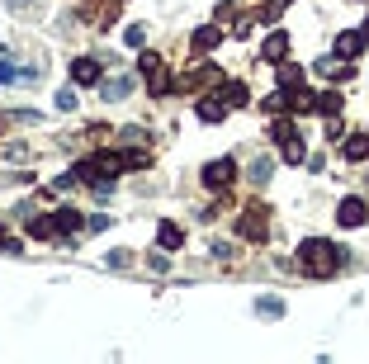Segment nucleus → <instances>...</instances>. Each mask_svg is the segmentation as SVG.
Instances as JSON below:
<instances>
[{
    "instance_id": "nucleus-1",
    "label": "nucleus",
    "mask_w": 369,
    "mask_h": 364,
    "mask_svg": "<svg viewBox=\"0 0 369 364\" xmlns=\"http://www.w3.org/2000/svg\"><path fill=\"white\" fill-rule=\"evenodd\" d=\"M298 260H303V269L313 274V279H327V274H337V269L346 265V246L322 241V237H308L303 246H298Z\"/></svg>"
},
{
    "instance_id": "nucleus-2",
    "label": "nucleus",
    "mask_w": 369,
    "mask_h": 364,
    "mask_svg": "<svg viewBox=\"0 0 369 364\" xmlns=\"http://www.w3.org/2000/svg\"><path fill=\"white\" fill-rule=\"evenodd\" d=\"M138 71H143L147 76V90H152V95H171V85H176V80H171V71H166V62H161L157 52H143V57H138Z\"/></svg>"
},
{
    "instance_id": "nucleus-3",
    "label": "nucleus",
    "mask_w": 369,
    "mask_h": 364,
    "mask_svg": "<svg viewBox=\"0 0 369 364\" xmlns=\"http://www.w3.org/2000/svg\"><path fill=\"white\" fill-rule=\"evenodd\" d=\"M246 241H265L270 237V218H265V208L251 204V208H241V227H237Z\"/></svg>"
},
{
    "instance_id": "nucleus-4",
    "label": "nucleus",
    "mask_w": 369,
    "mask_h": 364,
    "mask_svg": "<svg viewBox=\"0 0 369 364\" xmlns=\"http://www.w3.org/2000/svg\"><path fill=\"white\" fill-rule=\"evenodd\" d=\"M232 180H237V161L232 157H218V161L204 166V185H209V190H227Z\"/></svg>"
},
{
    "instance_id": "nucleus-5",
    "label": "nucleus",
    "mask_w": 369,
    "mask_h": 364,
    "mask_svg": "<svg viewBox=\"0 0 369 364\" xmlns=\"http://www.w3.org/2000/svg\"><path fill=\"white\" fill-rule=\"evenodd\" d=\"M365 218H369L365 199H355V194H351V199H341V204H337V222H341V227H365Z\"/></svg>"
},
{
    "instance_id": "nucleus-6",
    "label": "nucleus",
    "mask_w": 369,
    "mask_h": 364,
    "mask_svg": "<svg viewBox=\"0 0 369 364\" xmlns=\"http://www.w3.org/2000/svg\"><path fill=\"white\" fill-rule=\"evenodd\" d=\"M104 80V71H99L95 57H76L71 62V85H99Z\"/></svg>"
},
{
    "instance_id": "nucleus-7",
    "label": "nucleus",
    "mask_w": 369,
    "mask_h": 364,
    "mask_svg": "<svg viewBox=\"0 0 369 364\" xmlns=\"http://www.w3.org/2000/svg\"><path fill=\"white\" fill-rule=\"evenodd\" d=\"M204 85H223L218 66H194L190 76H180V90H204Z\"/></svg>"
},
{
    "instance_id": "nucleus-8",
    "label": "nucleus",
    "mask_w": 369,
    "mask_h": 364,
    "mask_svg": "<svg viewBox=\"0 0 369 364\" xmlns=\"http://www.w3.org/2000/svg\"><path fill=\"white\" fill-rule=\"evenodd\" d=\"M260 57H265V62H284V57H289V33L279 29V33H270V38H265V43H260Z\"/></svg>"
},
{
    "instance_id": "nucleus-9",
    "label": "nucleus",
    "mask_w": 369,
    "mask_h": 364,
    "mask_svg": "<svg viewBox=\"0 0 369 364\" xmlns=\"http://www.w3.org/2000/svg\"><path fill=\"white\" fill-rule=\"evenodd\" d=\"M52 222H57V237H76L80 227H85V218H80L76 208H52Z\"/></svg>"
},
{
    "instance_id": "nucleus-10",
    "label": "nucleus",
    "mask_w": 369,
    "mask_h": 364,
    "mask_svg": "<svg viewBox=\"0 0 369 364\" xmlns=\"http://www.w3.org/2000/svg\"><path fill=\"white\" fill-rule=\"evenodd\" d=\"M24 227H29V237H57V222H52V213H29L24 208Z\"/></svg>"
},
{
    "instance_id": "nucleus-11",
    "label": "nucleus",
    "mask_w": 369,
    "mask_h": 364,
    "mask_svg": "<svg viewBox=\"0 0 369 364\" xmlns=\"http://www.w3.org/2000/svg\"><path fill=\"white\" fill-rule=\"evenodd\" d=\"M360 48H365V33H355V29L337 33V57H341V62H355V57H360Z\"/></svg>"
},
{
    "instance_id": "nucleus-12",
    "label": "nucleus",
    "mask_w": 369,
    "mask_h": 364,
    "mask_svg": "<svg viewBox=\"0 0 369 364\" xmlns=\"http://www.w3.org/2000/svg\"><path fill=\"white\" fill-rule=\"evenodd\" d=\"M218 99H223L227 109H246V104H251V95H246V85H241V80H227L223 90H218Z\"/></svg>"
},
{
    "instance_id": "nucleus-13",
    "label": "nucleus",
    "mask_w": 369,
    "mask_h": 364,
    "mask_svg": "<svg viewBox=\"0 0 369 364\" xmlns=\"http://www.w3.org/2000/svg\"><path fill=\"white\" fill-rule=\"evenodd\" d=\"M341 157H346V161H365V157H369V138H365V133H346Z\"/></svg>"
},
{
    "instance_id": "nucleus-14",
    "label": "nucleus",
    "mask_w": 369,
    "mask_h": 364,
    "mask_svg": "<svg viewBox=\"0 0 369 364\" xmlns=\"http://www.w3.org/2000/svg\"><path fill=\"white\" fill-rule=\"evenodd\" d=\"M99 95H104V99H128V95H133V80H128V76H109V80H99Z\"/></svg>"
},
{
    "instance_id": "nucleus-15",
    "label": "nucleus",
    "mask_w": 369,
    "mask_h": 364,
    "mask_svg": "<svg viewBox=\"0 0 369 364\" xmlns=\"http://www.w3.org/2000/svg\"><path fill=\"white\" fill-rule=\"evenodd\" d=\"M157 241H161V251H180V246H185V232H180L176 222H161V227H157Z\"/></svg>"
},
{
    "instance_id": "nucleus-16",
    "label": "nucleus",
    "mask_w": 369,
    "mask_h": 364,
    "mask_svg": "<svg viewBox=\"0 0 369 364\" xmlns=\"http://www.w3.org/2000/svg\"><path fill=\"white\" fill-rule=\"evenodd\" d=\"M218 38H223V29L218 24H204V29H194V52H209V48H218Z\"/></svg>"
},
{
    "instance_id": "nucleus-17",
    "label": "nucleus",
    "mask_w": 369,
    "mask_h": 364,
    "mask_svg": "<svg viewBox=\"0 0 369 364\" xmlns=\"http://www.w3.org/2000/svg\"><path fill=\"white\" fill-rule=\"evenodd\" d=\"M313 109L332 119V114H341V95H337V90H322V95H313Z\"/></svg>"
},
{
    "instance_id": "nucleus-18",
    "label": "nucleus",
    "mask_w": 369,
    "mask_h": 364,
    "mask_svg": "<svg viewBox=\"0 0 369 364\" xmlns=\"http://www.w3.org/2000/svg\"><path fill=\"white\" fill-rule=\"evenodd\" d=\"M246 175H251V185H265V180H270V175H274V157H256V161H251V171H246Z\"/></svg>"
},
{
    "instance_id": "nucleus-19",
    "label": "nucleus",
    "mask_w": 369,
    "mask_h": 364,
    "mask_svg": "<svg viewBox=\"0 0 369 364\" xmlns=\"http://www.w3.org/2000/svg\"><path fill=\"white\" fill-rule=\"evenodd\" d=\"M194 114H199L204 123H218V119L227 114V104H218V99H199V109H194Z\"/></svg>"
},
{
    "instance_id": "nucleus-20",
    "label": "nucleus",
    "mask_w": 369,
    "mask_h": 364,
    "mask_svg": "<svg viewBox=\"0 0 369 364\" xmlns=\"http://www.w3.org/2000/svg\"><path fill=\"white\" fill-rule=\"evenodd\" d=\"M274 142H289V138H298V123H294V119H284V114H279V119H274Z\"/></svg>"
},
{
    "instance_id": "nucleus-21",
    "label": "nucleus",
    "mask_w": 369,
    "mask_h": 364,
    "mask_svg": "<svg viewBox=\"0 0 369 364\" xmlns=\"http://www.w3.org/2000/svg\"><path fill=\"white\" fill-rule=\"evenodd\" d=\"M279 147H284V161H289V166H303L308 161V147L298 142V138H289V142H279Z\"/></svg>"
},
{
    "instance_id": "nucleus-22",
    "label": "nucleus",
    "mask_w": 369,
    "mask_h": 364,
    "mask_svg": "<svg viewBox=\"0 0 369 364\" xmlns=\"http://www.w3.org/2000/svg\"><path fill=\"white\" fill-rule=\"evenodd\" d=\"M279 85H284V90H289V85H303V66L279 62Z\"/></svg>"
},
{
    "instance_id": "nucleus-23",
    "label": "nucleus",
    "mask_w": 369,
    "mask_h": 364,
    "mask_svg": "<svg viewBox=\"0 0 369 364\" xmlns=\"http://www.w3.org/2000/svg\"><path fill=\"white\" fill-rule=\"evenodd\" d=\"M123 157V171H143V166H152V152H119Z\"/></svg>"
},
{
    "instance_id": "nucleus-24",
    "label": "nucleus",
    "mask_w": 369,
    "mask_h": 364,
    "mask_svg": "<svg viewBox=\"0 0 369 364\" xmlns=\"http://www.w3.org/2000/svg\"><path fill=\"white\" fill-rule=\"evenodd\" d=\"M260 317H284V298H256Z\"/></svg>"
},
{
    "instance_id": "nucleus-25",
    "label": "nucleus",
    "mask_w": 369,
    "mask_h": 364,
    "mask_svg": "<svg viewBox=\"0 0 369 364\" xmlns=\"http://www.w3.org/2000/svg\"><path fill=\"white\" fill-rule=\"evenodd\" d=\"M294 0H270V5H265V10H260V19H265V24H274V19L284 15V10H289Z\"/></svg>"
},
{
    "instance_id": "nucleus-26",
    "label": "nucleus",
    "mask_w": 369,
    "mask_h": 364,
    "mask_svg": "<svg viewBox=\"0 0 369 364\" xmlns=\"http://www.w3.org/2000/svg\"><path fill=\"white\" fill-rule=\"evenodd\" d=\"M265 109H270V114H289V95H284V90L265 95Z\"/></svg>"
},
{
    "instance_id": "nucleus-27",
    "label": "nucleus",
    "mask_w": 369,
    "mask_h": 364,
    "mask_svg": "<svg viewBox=\"0 0 369 364\" xmlns=\"http://www.w3.org/2000/svg\"><path fill=\"white\" fill-rule=\"evenodd\" d=\"M57 109H76V85H62L57 90Z\"/></svg>"
},
{
    "instance_id": "nucleus-28",
    "label": "nucleus",
    "mask_w": 369,
    "mask_h": 364,
    "mask_svg": "<svg viewBox=\"0 0 369 364\" xmlns=\"http://www.w3.org/2000/svg\"><path fill=\"white\" fill-rule=\"evenodd\" d=\"M123 43H128V48H143V43H147L143 24H128V33H123Z\"/></svg>"
},
{
    "instance_id": "nucleus-29",
    "label": "nucleus",
    "mask_w": 369,
    "mask_h": 364,
    "mask_svg": "<svg viewBox=\"0 0 369 364\" xmlns=\"http://www.w3.org/2000/svg\"><path fill=\"white\" fill-rule=\"evenodd\" d=\"M104 265L123 269V265H133V255H128V251H109V255H104Z\"/></svg>"
},
{
    "instance_id": "nucleus-30",
    "label": "nucleus",
    "mask_w": 369,
    "mask_h": 364,
    "mask_svg": "<svg viewBox=\"0 0 369 364\" xmlns=\"http://www.w3.org/2000/svg\"><path fill=\"white\" fill-rule=\"evenodd\" d=\"M251 24H256L251 15H237V24H232V33H237V38H246V33H251Z\"/></svg>"
},
{
    "instance_id": "nucleus-31",
    "label": "nucleus",
    "mask_w": 369,
    "mask_h": 364,
    "mask_svg": "<svg viewBox=\"0 0 369 364\" xmlns=\"http://www.w3.org/2000/svg\"><path fill=\"white\" fill-rule=\"evenodd\" d=\"M15 80H24V85H33V80H38V66H15Z\"/></svg>"
},
{
    "instance_id": "nucleus-32",
    "label": "nucleus",
    "mask_w": 369,
    "mask_h": 364,
    "mask_svg": "<svg viewBox=\"0 0 369 364\" xmlns=\"http://www.w3.org/2000/svg\"><path fill=\"white\" fill-rule=\"evenodd\" d=\"M327 138H332V142H337V138H346V128H341L337 114H332V123H327Z\"/></svg>"
},
{
    "instance_id": "nucleus-33",
    "label": "nucleus",
    "mask_w": 369,
    "mask_h": 364,
    "mask_svg": "<svg viewBox=\"0 0 369 364\" xmlns=\"http://www.w3.org/2000/svg\"><path fill=\"white\" fill-rule=\"evenodd\" d=\"M85 227H90V232H104V227H109V213H95V218L85 222Z\"/></svg>"
},
{
    "instance_id": "nucleus-34",
    "label": "nucleus",
    "mask_w": 369,
    "mask_h": 364,
    "mask_svg": "<svg viewBox=\"0 0 369 364\" xmlns=\"http://www.w3.org/2000/svg\"><path fill=\"white\" fill-rule=\"evenodd\" d=\"M213 255H218V260H232V255H237V251H232L227 241H213Z\"/></svg>"
},
{
    "instance_id": "nucleus-35",
    "label": "nucleus",
    "mask_w": 369,
    "mask_h": 364,
    "mask_svg": "<svg viewBox=\"0 0 369 364\" xmlns=\"http://www.w3.org/2000/svg\"><path fill=\"white\" fill-rule=\"evenodd\" d=\"M10 80H15V66H10V62H0V85H10Z\"/></svg>"
},
{
    "instance_id": "nucleus-36",
    "label": "nucleus",
    "mask_w": 369,
    "mask_h": 364,
    "mask_svg": "<svg viewBox=\"0 0 369 364\" xmlns=\"http://www.w3.org/2000/svg\"><path fill=\"white\" fill-rule=\"evenodd\" d=\"M5 5H10V10H29L33 0H5Z\"/></svg>"
},
{
    "instance_id": "nucleus-37",
    "label": "nucleus",
    "mask_w": 369,
    "mask_h": 364,
    "mask_svg": "<svg viewBox=\"0 0 369 364\" xmlns=\"http://www.w3.org/2000/svg\"><path fill=\"white\" fill-rule=\"evenodd\" d=\"M360 33H365V43H369V19H365V29H360Z\"/></svg>"
},
{
    "instance_id": "nucleus-38",
    "label": "nucleus",
    "mask_w": 369,
    "mask_h": 364,
    "mask_svg": "<svg viewBox=\"0 0 369 364\" xmlns=\"http://www.w3.org/2000/svg\"><path fill=\"white\" fill-rule=\"evenodd\" d=\"M0 246H5V227H0Z\"/></svg>"
}]
</instances>
